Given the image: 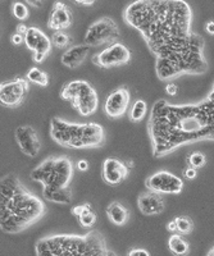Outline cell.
Listing matches in <instances>:
<instances>
[{
  "label": "cell",
  "instance_id": "26",
  "mask_svg": "<svg viewBox=\"0 0 214 256\" xmlns=\"http://www.w3.org/2000/svg\"><path fill=\"white\" fill-rule=\"evenodd\" d=\"M52 42L56 48L58 49H67L68 46H70L72 44V38H70L68 34H66L64 31L54 32L53 36H52ZM70 49V48H68Z\"/></svg>",
  "mask_w": 214,
  "mask_h": 256
},
{
  "label": "cell",
  "instance_id": "36",
  "mask_svg": "<svg viewBox=\"0 0 214 256\" xmlns=\"http://www.w3.org/2000/svg\"><path fill=\"white\" fill-rule=\"evenodd\" d=\"M94 3H95L94 0H76L77 6H92V4H94Z\"/></svg>",
  "mask_w": 214,
  "mask_h": 256
},
{
  "label": "cell",
  "instance_id": "35",
  "mask_svg": "<svg viewBox=\"0 0 214 256\" xmlns=\"http://www.w3.org/2000/svg\"><path fill=\"white\" fill-rule=\"evenodd\" d=\"M206 30L209 35H214V20H209V22H206Z\"/></svg>",
  "mask_w": 214,
  "mask_h": 256
},
{
  "label": "cell",
  "instance_id": "13",
  "mask_svg": "<svg viewBox=\"0 0 214 256\" xmlns=\"http://www.w3.org/2000/svg\"><path fill=\"white\" fill-rule=\"evenodd\" d=\"M24 44L30 50L34 52V62L42 63L49 56L53 42L52 38H48L42 30L38 27H28V31L24 35Z\"/></svg>",
  "mask_w": 214,
  "mask_h": 256
},
{
  "label": "cell",
  "instance_id": "6",
  "mask_svg": "<svg viewBox=\"0 0 214 256\" xmlns=\"http://www.w3.org/2000/svg\"><path fill=\"white\" fill-rule=\"evenodd\" d=\"M72 177L74 164L67 156L48 158L31 172V180L50 188L68 187Z\"/></svg>",
  "mask_w": 214,
  "mask_h": 256
},
{
  "label": "cell",
  "instance_id": "38",
  "mask_svg": "<svg viewBox=\"0 0 214 256\" xmlns=\"http://www.w3.org/2000/svg\"><path fill=\"white\" fill-rule=\"evenodd\" d=\"M167 230H170V232H176L177 226H176V222H174V219H173V220H170V223L167 224Z\"/></svg>",
  "mask_w": 214,
  "mask_h": 256
},
{
  "label": "cell",
  "instance_id": "37",
  "mask_svg": "<svg viewBox=\"0 0 214 256\" xmlns=\"http://www.w3.org/2000/svg\"><path fill=\"white\" fill-rule=\"evenodd\" d=\"M27 4H30V6H35V8H42V2H40V0H27Z\"/></svg>",
  "mask_w": 214,
  "mask_h": 256
},
{
  "label": "cell",
  "instance_id": "2",
  "mask_svg": "<svg viewBox=\"0 0 214 256\" xmlns=\"http://www.w3.org/2000/svg\"><path fill=\"white\" fill-rule=\"evenodd\" d=\"M148 134L156 158L199 141H214V84L208 98L196 104L154 102L148 120Z\"/></svg>",
  "mask_w": 214,
  "mask_h": 256
},
{
  "label": "cell",
  "instance_id": "29",
  "mask_svg": "<svg viewBox=\"0 0 214 256\" xmlns=\"http://www.w3.org/2000/svg\"><path fill=\"white\" fill-rule=\"evenodd\" d=\"M182 174H184L185 178H188V180H194V178L198 177V169L192 168V166H188V168L184 169Z\"/></svg>",
  "mask_w": 214,
  "mask_h": 256
},
{
  "label": "cell",
  "instance_id": "14",
  "mask_svg": "<svg viewBox=\"0 0 214 256\" xmlns=\"http://www.w3.org/2000/svg\"><path fill=\"white\" fill-rule=\"evenodd\" d=\"M16 141L21 152L30 158H35L42 148V141L38 132L31 126H20L16 128Z\"/></svg>",
  "mask_w": 214,
  "mask_h": 256
},
{
  "label": "cell",
  "instance_id": "25",
  "mask_svg": "<svg viewBox=\"0 0 214 256\" xmlns=\"http://www.w3.org/2000/svg\"><path fill=\"white\" fill-rule=\"evenodd\" d=\"M176 222V226H177V230L176 232L178 234H190L194 230V222L190 216H177L174 219Z\"/></svg>",
  "mask_w": 214,
  "mask_h": 256
},
{
  "label": "cell",
  "instance_id": "17",
  "mask_svg": "<svg viewBox=\"0 0 214 256\" xmlns=\"http://www.w3.org/2000/svg\"><path fill=\"white\" fill-rule=\"evenodd\" d=\"M72 20H74V14H72L67 4L62 3V2H56V3H54L52 12H50L48 27L54 32L64 31L72 24Z\"/></svg>",
  "mask_w": 214,
  "mask_h": 256
},
{
  "label": "cell",
  "instance_id": "12",
  "mask_svg": "<svg viewBox=\"0 0 214 256\" xmlns=\"http://www.w3.org/2000/svg\"><path fill=\"white\" fill-rule=\"evenodd\" d=\"M131 95L127 86H120L112 91L104 102V113L110 120H117L126 114L128 110Z\"/></svg>",
  "mask_w": 214,
  "mask_h": 256
},
{
  "label": "cell",
  "instance_id": "34",
  "mask_svg": "<svg viewBox=\"0 0 214 256\" xmlns=\"http://www.w3.org/2000/svg\"><path fill=\"white\" fill-rule=\"evenodd\" d=\"M28 31V27H26V24H24V22L22 24H20L17 26V30H16V32L17 34H21V35H26V32Z\"/></svg>",
  "mask_w": 214,
  "mask_h": 256
},
{
  "label": "cell",
  "instance_id": "5",
  "mask_svg": "<svg viewBox=\"0 0 214 256\" xmlns=\"http://www.w3.org/2000/svg\"><path fill=\"white\" fill-rule=\"evenodd\" d=\"M54 142L67 148H95L106 144V131L98 123H70L54 116L50 123Z\"/></svg>",
  "mask_w": 214,
  "mask_h": 256
},
{
  "label": "cell",
  "instance_id": "16",
  "mask_svg": "<svg viewBox=\"0 0 214 256\" xmlns=\"http://www.w3.org/2000/svg\"><path fill=\"white\" fill-rule=\"evenodd\" d=\"M138 206L144 216H156L162 214L166 209L164 198H162L159 194L152 191L141 192L138 198Z\"/></svg>",
  "mask_w": 214,
  "mask_h": 256
},
{
  "label": "cell",
  "instance_id": "39",
  "mask_svg": "<svg viewBox=\"0 0 214 256\" xmlns=\"http://www.w3.org/2000/svg\"><path fill=\"white\" fill-rule=\"evenodd\" d=\"M206 256H214V246L210 248V250L208 251V254H206Z\"/></svg>",
  "mask_w": 214,
  "mask_h": 256
},
{
  "label": "cell",
  "instance_id": "8",
  "mask_svg": "<svg viewBox=\"0 0 214 256\" xmlns=\"http://www.w3.org/2000/svg\"><path fill=\"white\" fill-rule=\"evenodd\" d=\"M118 24L110 17H103L95 20L85 34V44L88 46H100L108 42H117L120 38Z\"/></svg>",
  "mask_w": 214,
  "mask_h": 256
},
{
  "label": "cell",
  "instance_id": "30",
  "mask_svg": "<svg viewBox=\"0 0 214 256\" xmlns=\"http://www.w3.org/2000/svg\"><path fill=\"white\" fill-rule=\"evenodd\" d=\"M127 256H150L149 251H146L145 248H131L127 254Z\"/></svg>",
  "mask_w": 214,
  "mask_h": 256
},
{
  "label": "cell",
  "instance_id": "9",
  "mask_svg": "<svg viewBox=\"0 0 214 256\" xmlns=\"http://www.w3.org/2000/svg\"><path fill=\"white\" fill-rule=\"evenodd\" d=\"M131 60V50L122 42H113L103 52L92 56V63L99 68H113L124 66Z\"/></svg>",
  "mask_w": 214,
  "mask_h": 256
},
{
  "label": "cell",
  "instance_id": "19",
  "mask_svg": "<svg viewBox=\"0 0 214 256\" xmlns=\"http://www.w3.org/2000/svg\"><path fill=\"white\" fill-rule=\"evenodd\" d=\"M70 212H72V216H76L80 226L82 228H86V230L94 227L98 220L96 212L92 209L91 204H88V202L76 205L70 209Z\"/></svg>",
  "mask_w": 214,
  "mask_h": 256
},
{
  "label": "cell",
  "instance_id": "15",
  "mask_svg": "<svg viewBox=\"0 0 214 256\" xmlns=\"http://www.w3.org/2000/svg\"><path fill=\"white\" fill-rule=\"evenodd\" d=\"M128 166L117 158H106L103 162L102 176H103L104 182L110 186H117V184H122L128 177Z\"/></svg>",
  "mask_w": 214,
  "mask_h": 256
},
{
  "label": "cell",
  "instance_id": "3",
  "mask_svg": "<svg viewBox=\"0 0 214 256\" xmlns=\"http://www.w3.org/2000/svg\"><path fill=\"white\" fill-rule=\"evenodd\" d=\"M46 214L44 201L30 191L16 174H6L0 182V228L18 234Z\"/></svg>",
  "mask_w": 214,
  "mask_h": 256
},
{
  "label": "cell",
  "instance_id": "32",
  "mask_svg": "<svg viewBox=\"0 0 214 256\" xmlns=\"http://www.w3.org/2000/svg\"><path fill=\"white\" fill-rule=\"evenodd\" d=\"M10 41H12L13 45H21L22 42H24V36L21 35V34H17V32H16L14 35L10 38Z\"/></svg>",
  "mask_w": 214,
  "mask_h": 256
},
{
  "label": "cell",
  "instance_id": "31",
  "mask_svg": "<svg viewBox=\"0 0 214 256\" xmlns=\"http://www.w3.org/2000/svg\"><path fill=\"white\" fill-rule=\"evenodd\" d=\"M166 92L170 96L177 95V92H178V86L176 84H168L166 86Z\"/></svg>",
  "mask_w": 214,
  "mask_h": 256
},
{
  "label": "cell",
  "instance_id": "23",
  "mask_svg": "<svg viewBox=\"0 0 214 256\" xmlns=\"http://www.w3.org/2000/svg\"><path fill=\"white\" fill-rule=\"evenodd\" d=\"M146 112H148V105L144 100H136L131 106V110H130L128 114V118L131 122L134 123H138L141 120H144L145 116H146Z\"/></svg>",
  "mask_w": 214,
  "mask_h": 256
},
{
  "label": "cell",
  "instance_id": "33",
  "mask_svg": "<svg viewBox=\"0 0 214 256\" xmlns=\"http://www.w3.org/2000/svg\"><path fill=\"white\" fill-rule=\"evenodd\" d=\"M77 169H78L80 172H86L88 169V160L82 159V160H78L77 162Z\"/></svg>",
  "mask_w": 214,
  "mask_h": 256
},
{
  "label": "cell",
  "instance_id": "24",
  "mask_svg": "<svg viewBox=\"0 0 214 256\" xmlns=\"http://www.w3.org/2000/svg\"><path fill=\"white\" fill-rule=\"evenodd\" d=\"M26 78L30 82L38 84V86H42V88H46L48 84H49V76H48V73L38 67L31 68V70L27 72Z\"/></svg>",
  "mask_w": 214,
  "mask_h": 256
},
{
  "label": "cell",
  "instance_id": "4",
  "mask_svg": "<svg viewBox=\"0 0 214 256\" xmlns=\"http://www.w3.org/2000/svg\"><path fill=\"white\" fill-rule=\"evenodd\" d=\"M36 256H118L106 246V237L98 230L86 234H56L38 240Z\"/></svg>",
  "mask_w": 214,
  "mask_h": 256
},
{
  "label": "cell",
  "instance_id": "28",
  "mask_svg": "<svg viewBox=\"0 0 214 256\" xmlns=\"http://www.w3.org/2000/svg\"><path fill=\"white\" fill-rule=\"evenodd\" d=\"M12 13L18 20H24L28 17V8L24 3L21 2H16L12 6Z\"/></svg>",
  "mask_w": 214,
  "mask_h": 256
},
{
  "label": "cell",
  "instance_id": "11",
  "mask_svg": "<svg viewBox=\"0 0 214 256\" xmlns=\"http://www.w3.org/2000/svg\"><path fill=\"white\" fill-rule=\"evenodd\" d=\"M28 88V80L24 77L3 82L0 84V102L6 108H17L24 102Z\"/></svg>",
  "mask_w": 214,
  "mask_h": 256
},
{
  "label": "cell",
  "instance_id": "10",
  "mask_svg": "<svg viewBox=\"0 0 214 256\" xmlns=\"http://www.w3.org/2000/svg\"><path fill=\"white\" fill-rule=\"evenodd\" d=\"M145 186L159 195H177L184 188V180L167 170H159L145 180Z\"/></svg>",
  "mask_w": 214,
  "mask_h": 256
},
{
  "label": "cell",
  "instance_id": "18",
  "mask_svg": "<svg viewBox=\"0 0 214 256\" xmlns=\"http://www.w3.org/2000/svg\"><path fill=\"white\" fill-rule=\"evenodd\" d=\"M88 52H90V46H88L86 44H80L70 46V49H67L63 52V66H66L67 68H70V70L80 67V66L85 62V59L88 58Z\"/></svg>",
  "mask_w": 214,
  "mask_h": 256
},
{
  "label": "cell",
  "instance_id": "7",
  "mask_svg": "<svg viewBox=\"0 0 214 256\" xmlns=\"http://www.w3.org/2000/svg\"><path fill=\"white\" fill-rule=\"evenodd\" d=\"M60 98L84 116L94 114L99 104L96 90L84 80H74L66 84L60 90Z\"/></svg>",
  "mask_w": 214,
  "mask_h": 256
},
{
  "label": "cell",
  "instance_id": "27",
  "mask_svg": "<svg viewBox=\"0 0 214 256\" xmlns=\"http://www.w3.org/2000/svg\"><path fill=\"white\" fill-rule=\"evenodd\" d=\"M188 166H192L195 169H200L206 164V156L202 152H194L188 158Z\"/></svg>",
  "mask_w": 214,
  "mask_h": 256
},
{
  "label": "cell",
  "instance_id": "22",
  "mask_svg": "<svg viewBox=\"0 0 214 256\" xmlns=\"http://www.w3.org/2000/svg\"><path fill=\"white\" fill-rule=\"evenodd\" d=\"M168 250L174 256H186L190 252V244L181 234L173 233L168 238Z\"/></svg>",
  "mask_w": 214,
  "mask_h": 256
},
{
  "label": "cell",
  "instance_id": "20",
  "mask_svg": "<svg viewBox=\"0 0 214 256\" xmlns=\"http://www.w3.org/2000/svg\"><path fill=\"white\" fill-rule=\"evenodd\" d=\"M42 196L45 200L54 202V204L68 205L74 200L72 190L68 187H56V188H50V187H42Z\"/></svg>",
  "mask_w": 214,
  "mask_h": 256
},
{
  "label": "cell",
  "instance_id": "1",
  "mask_svg": "<svg viewBox=\"0 0 214 256\" xmlns=\"http://www.w3.org/2000/svg\"><path fill=\"white\" fill-rule=\"evenodd\" d=\"M191 17L190 6L182 0H138L124 9L127 24L140 31L156 56V76L162 81L208 70L204 38L191 31Z\"/></svg>",
  "mask_w": 214,
  "mask_h": 256
},
{
  "label": "cell",
  "instance_id": "21",
  "mask_svg": "<svg viewBox=\"0 0 214 256\" xmlns=\"http://www.w3.org/2000/svg\"><path fill=\"white\" fill-rule=\"evenodd\" d=\"M106 216L114 226L122 227L128 222L130 210L120 201H112L110 204L106 206Z\"/></svg>",
  "mask_w": 214,
  "mask_h": 256
}]
</instances>
